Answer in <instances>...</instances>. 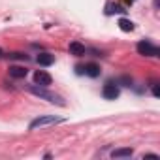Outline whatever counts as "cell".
I'll use <instances>...</instances> for the list:
<instances>
[{
    "label": "cell",
    "instance_id": "6da1fadb",
    "mask_svg": "<svg viewBox=\"0 0 160 160\" xmlns=\"http://www.w3.org/2000/svg\"><path fill=\"white\" fill-rule=\"evenodd\" d=\"M28 91H30L32 94H36V96H40V98H43V100H47V102H51V104H57V106H66L64 98H62V96H58V94H55V92H51V91H47V87H38V85H32V87H28Z\"/></svg>",
    "mask_w": 160,
    "mask_h": 160
},
{
    "label": "cell",
    "instance_id": "7a4b0ae2",
    "mask_svg": "<svg viewBox=\"0 0 160 160\" xmlns=\"http://www.w3.org/2000/svg\"><path fill=\"white\" fill-rule=\"evenodd\" d=\"M57 122H62L60 117H55V115H45V117H38L30 122V130H38V128H43V126H49V124H57Z\"/></svg>",
    "mask_w": 160,
    "mask_h": 160
},
{
    "label": "cell",
    "instance_id": "3957f363",
    "mask_svg": "<svg viewBox=\"0 0 160 160\" xmlns=\"http://www.w3.org/2000/svg\"><path fill=\"white\" fill-rule=\"evenodd\" d=\"M138 53L143 55V57H158L160 49L156 45H152L151 42H139L138 43Z\"/></svg>",
    "mask_w": 160,
    "mask_h": 160
},
{
    "label": "cell",
    "instance_id": "277c9868",
    "mask_svg": "<svg viewBox=\"0 0 160 160\" xmlns=\"http://www.w3.org/2000/svg\"><path fill=\"white\" fill-rule=\"evenodd\" d=\"M102 94L106 100H117L119 98V87L113 85V83H106L104 89H102Z\"/></svg>",
    "mask_w": 160,
    "mask_h": 160
},
{
    "label": "cell",
    "instance_id": "5b68a950",
    "mask_svg": "<svg viewBox=\"0 0 160 160\" xmlns=\"http://www.w3.org/2000/svg\"><path fill=\"white\" fill-rule=\"evenodd\" d=\"M34 83L40 85V87H49L51 85V75L47 72H43V70H38L34 73Z\"/></svg>",
    "mask_w": 160,
    "mask_h": 160
},
{
    "label": "cell",
    "instance_id": "8992f818",
    "mask_svg": "<svg viewBox=\"0 0 160 160\" xmlns=\"http://www.w3.org/2000/svg\"><path fill=\"white\" fill-rule=\"evenodd\" d=\"M83 73L89 75V77H98L100 75V66L98 64H92V62L91 64H85L83 66Z\"/></svg>",
    "mask_w": 160,
    "mask_h": 160
},
{
    "label": "cell",
    "instance_id": "52a82bcc",
    "mask_svg": "<svg viewBox=\"0 0 160 160\" xmlns=\"http://www.w3.org/2000/svg\"><path fill=\"white\" fill-rule=\"evenodd\" d=\"M36 60H38L42 66H51V64L55 62V55H51V53H40Z\"/></svg>",
    "mask_w": 160,
    "mask_h": 160
},
{
    "label": "cell",
    "instance_id": "ba28073f",
    "mask_svg": "<svg viewBox=\"0 0 160 160\" xmlns=\"http://www.w3.org/2000/svg\"><path fill=\"white\" fill-rule=\"evenodd\" d=\"M70 53L75 55V57H81V55H85V45L79 43V42H72L70 43Z\"/></svg>",
    "mask_w": 160,
    "mask_h": 160
},
{
    "label": "cell",
    "instance_id": "9c48e42d",
    "mask_svg": "<svg viewBox=\"0 0 160 160\" xmlns=\"http://www.w3.org/2000/svg\"><path fill=\"white\" fill-rule=\"evenodd\" d=\"M27 73H28V70L23 68V66H12V68H10V75H12V77L21 79V77H27Z\"/></svg>",
    "mask_w": 160,
    "mask_h": 160
},
{
    "label": "cell",
    "instance_id": "30bf717a",
    "mask_svg": "<svg viewBox=\"0 0 160 160\" xmlns=\"http://www.w3.org/2000/svg\"><path fill=\"white\" fill-rule=\"evenodd\" d=\"M122 12H126V10H122V6H119V4H108V6H106V15L122 13Z\"/></svg>",
    "mask_w": 160,
    "mask_h": 160
},
{
    "label": "cell",
    "instance_id": "8fae6325",
    "mask_svg": "<svg viewBox=\"0 0 160 160\" xmlns=\"http://www.w3.org/2000/svg\"><path fill=\"white\" fill-rule=\"evenodd\" d=\"M119 28L124 30V32H132L134 30V23L128 21V19H119Z\"/></svg>",
    "mask_w": 160,
    "mask_h": 160
},
{
    "label": "cell",
    "instance_id": "7c38bea8",
    "mask_svg": "<svg viewBox=\"0 0 160 160\" xmlns=\"http://www.w3.org/2000/svg\"><path fill=\"white\" fill-rule=\"evenodd\" d=\"M132 149H117V151H113L111 152V156L113 158H122V156H132Z\"/></svg>",
    "mask_w": 160,
    "mask_h": 160
},
{
    "label": "cell",
    "instance_id": "4fadbf2b",
    "mask_svg": "<svg viewBox=\"0 0 160 160\" xmlns=\"http://www.w3.org/2000/svg\"><path fill=\"white\" fill-rule=\"evenodd\" d=\"M152 94H154V96H160V91H158V85H152Z\"/></svg>",
    "mask_w": 160,
    "mask_h": 160
},
{
    "label": "cell",
    "instance_id": "5bb4252c",
    "mask_svg": "<svg viewBox=\"0 0 160 160\" xmlns=\"http://www.w3.org/2000/svg\"><path fill=\"white\" fill-rule=\"evenodd\" d=\"M126 2H128V4H132V2H136V0H126Z\"/></svg>",
    "mask_w": 160,
    "mask_h": 160
},
{
    "label": "cell",
    "instance_id": "9a60e30c",
    "mask_svg": "<svg viewBox=\"0 0 160 160\" xmlns=\"http://www.w3.org/2000/svg\"><path fill=\"white\" fill-rule=\"evenodd\" d=\"M0 57H2V49H0Z\"/></svg>",
    "mask_w": 160,
    "mask_h": 160
}]
</instances>
